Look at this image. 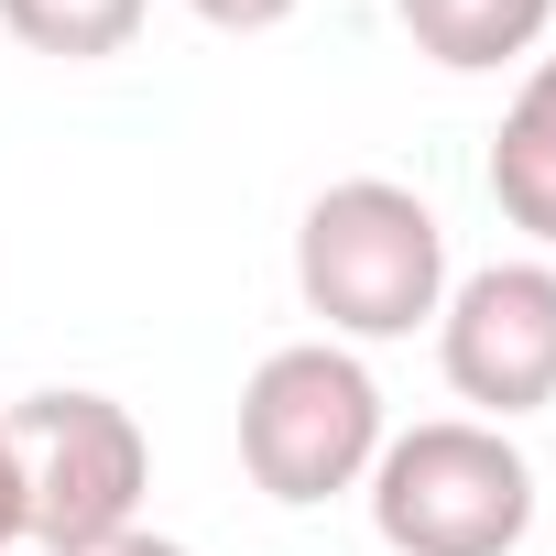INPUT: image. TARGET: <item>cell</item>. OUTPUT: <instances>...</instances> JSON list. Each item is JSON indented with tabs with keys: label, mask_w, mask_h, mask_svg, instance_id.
Instances as JSON below:
<instances>
[{
	"label": "cell",
	"mask_w": 556,
	"mask_h": 556,
	"mask_svg": "<svg viewBox=\"0 0 556 556\" xmlns=\"http://www.w3.org/2000/svg\"><path fill=\"white\" fill-rule=\"evenodd\" d=\"M393 23L415 34L426 66L447 77H491V66H523L556 23V0H393Z\"/></svg>",
	"instance_id": "obj_7"
},
{
	"label": "cell",
	"mask_w": 556,
	"mask_h": 556,
	"mask_svg": "<svg viewBox=\"0 0 556 556\" xmlns=\"http://www.w3.org/2000/svg\"><path fill=\"white\" fill-rule=\"evenodd\" d=\"M382 437H393L382 426V382L339 339H295V350H273L240 382V469L285 513H317V502L361 491Z\"/></svg>",
	"instance_id": "obj_3"
},
{
	"label": "cell",
	"mask_w": 556,
	"mask_h": 556,
	"mask_svg": "<svg viewBox=\"0 0 556 556\" xmlns=\"http://www.w3.org/2000/svg\"><path fill=\"white\" fill-rule=\"evenodd\" d=\"M437 361L447 393L480 404V426L545 415L556 404V262H480L437 306Z\"/></svg>",
	"instance_id": "obj_5"
},
{
	"label": "cell",
	"mask_w": 556,
	"mask_h": 556,
	"mask_svg": "<svg viewBox=\"0 0 556 556\" xmlns=\"http://www.w3.org/2000/svg\"><path fill=\"white\" fill-rule=\"evenodd\" d=\"M55 556H197V545H175L153 523H121V534H88V545H55Z\"/></svg>",
	"instance_id": "obj_11"
},
{
	"label": "cell",
	"mask_w": 556,
	"mask_h": 556,
	"mask_svg": "<svg viewBox=\"0 0 556 556\" xmlns=\"http://www.w3.org/2000/svg\"><path fill=\"white\" fill-rule=\"evenodd\" d=\"M34 534V513H23V458H12V404H0V556H12Z\"/></svg>",
	"instance_id": "obj_10"
},
{
	"label": "cell",
	"mask_w": 556,
	"mask_h": 556,
	"mask_svg": "<svg viewBox=\"0 0 556 556\" xmlns=\"http://www.w3.org/2000/svg\"><path fill=\"white\" fill-rule=\"evenodd\" d=\"M186 12H197L207 34H273V23H295L306 0H186Z\"/></svg>",
	"instance_id": "obj_9"
},
{
	"label": "cell",
	"mask_w": 556,
	"mask_h": 556,
	"mask_svg": "<svg viewBox=\"0 0 556 556\" xmlns=\"http://www.w3.org/2000/svg\"><path fill=\"white\" fill-rule=\"evenodd\" d=\"M447 218L393 175H339L295 218V295L328 339H415L447 306Z\"/></svg>",
	"instance_id": "obj_1"
},
{
	"label": "cell",
	"mask_w": 556,
	"mask_h": 556,
	"mask_svg": "<svg viewBox=\"0 0 556 556\" xmlns=\"http://www.w3.org/2000/svg\"><path fill=\"white\" fill-rule=\"evenodd\" d=\"M142 12L153 0H0V34L55 55V66H99V55H121L142 34Z\"/></svg>",
	"instance_id": "obj_8"
},
{
	"label": "cell",
	"mask_w": 556,
	"mask_h": 556,
	"mask_svg": "<svg viewBox=\"0 0 556 556\" xmlns=\"http://www.w3.org/2000/svg\"><path fill=\"white\" fill-rule=\"evenodd\" d=\"M12 458H23V513H34V545H88V534H121L142 523V491H153V447H142V415L121 393H23L12 404Z\"/></svg>",
	"instance_id": "obj_4"
},
{
	"label": "cell",
	"mask_w": 556,
	"mask_h": 556,
	"mask_svg": "<svg viewBox=\"0 0 556 556\" xmlns=\"http://www.w3.org/2000/svg\"><path fill=\"white\" fill-rule=\"evenodd\" d=\"M491 207H502L523 240L556 251V55L523 66V88H513V110H502V131H491Z\"/></svg>",
	"instance_id": "obj_6"
},
{
	"label": "cell",
	"mask_w": 556,
	"mask_h": 556,
	"mask_svg": "<svg viewBox=\"0 0 556 556\" xmlns=\"http://www.w3.org/2000/svg\"><path fill=\"white\" fill-rule=\"evenodd\" d=\"M361 491L393 556H513L534 534V458L513 447V426H480V415L382 437Z\"/></svg>",
	"instance_id": "obj_2"
}]
</instances>
